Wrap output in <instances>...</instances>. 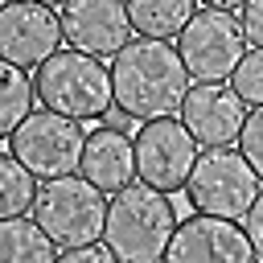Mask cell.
I'll return each instance as SVG.
<instances>
[{
	"label": "cell",
	"mask_w": 263,
	"mask_h": 263,
	"mask_svg": "<svg viewBox=\"0 0 263 263\" xmlns=\"http://www.w3.org/2000/svg\"><path fill=\"white\" fill-rule=\"evenodd\" d=\"M33 78L0 58V140H8L29 115H33Z\"/></svg>",
	"instance_id": "2e32d148"
},
{
	"label": "cell",
	"mask_w": 263,
	"mask_h": 263,
	"mask_svg": "<svg viewBox=\"0 0 263 263\" xmlns=\"http://www.w3.org/2000/svg\"><path fill=\"white\" fill-rule=\"evenodd\" d=\"M242 230H247V238H251V251H255V259L263 263V189H259L255 205L247 210V218H242Z\"/></svg>",
	"instance_id": "7402d4cb"
},
{
	"label": "cell",
	"mask_w": 263,
	"mask_h": 263,
	"mask_svg": "<svg viewBox=\"0 0 263 263\" xmlns=\"http://www.w3.org/2000/svg\"><path fill=\"white\" fill-rule=\"evenodd\" d=\"M127 4V21L132 33L140 37H156V41H173L181 37V29L193 21L197 0H123Z\"/></svg>",
	"instance_id": "5bb4252c"
},
{
	"label": "cell",
	"mask_w": 263,
	"mask_h": 263,
	"mask_svg": "<svg viewBox=\"0 0 263 263\" xmlns=\"http://www.w3.org/2000/svg\"><path fill=\"white\" fill-rule=\"evenodd\" d=\"M259 173L247 164L242 152L234 148H205L197 152V164L189 173L185 197L193 205V214H210V218H247V210L259 197Z\"/></svg>",
	"instance_id": "5b68a950"
},
{
	"label": "cell",
	"mask_w": 263,
	"mask_h": 263,
	"mask_svg": "<svg viewBox=\"0 0 263 263\" xmlns=\"http://www.w3.org/2000/svg\"><path fill=\"white\" fill-rule=\"evenodd\" d=\"M53 263H119L103 242H90V247H70V251H62Z\"/></svg>",
	"instance_id": "44dd1931"
},
{
	"label": "cell",
	"mask_w": 263,
	"mask_h": 263,
	"mask_svg": "<svg viewBox=\"0 0 263 263\" xmlns=\"http://www.w3.org/2000/svg\"><path fill=\"white\" fill-rule=\"evenodd\" d=\"M177 53L197 82H226L234 66L247 58V33L234 12L218 8H197L193 21L177 37Z\"/></svg>",
	"instance_id": "52a82bcc"
},
{
	"label": "cell",
	"mask_w": 263,
	"mask_h": 263,
	"mask_svg": "<svg viewBox=\"0 0 263 263\" xmlns=\"http://www.w3.org/2000/svg\"><path fill=\"white\" fill-rule=\"evenodd\" d=\"M33 90L45 111H58L78 123H103V115L115 107L111 66L78 49H58L45 66H37Z\"/></svg>",
	"instance_id": "3957f363"
},
{
	"label": "cell",
	"mask_w": 263,
	"mask_h": 263,
	"mask_svg": "<svg viewBox=\"0 0 263 263\" xmlns=\"http://www.w3.org/2000/svg\"><path fill=\"white\" fill-rule=\"evenodd\" d=\"M205 8H218V12H242L247 0H201Z\"/></svg>",
	"instance_id": "603a6c76"
},
{
	"label": "cell",
	"mask_w": 263,
	"mask_h": 263,
	"mask_svg": "<svg viewBox=\"0 0 263 263\" xmlns=\"http://www.w3.org/2000/svg\"><path fill=\"white\" fill-rule=\"evenodd\" d=\"M8 4H12V0H0V12H4V8H8Z\"/></svg>",
	"instance_id": "d4e9b609"
},
{
	"label": "cell",
	"mask_w": 263,
	"mask_h": 263,
	"mask_svg": "<svg viewBox=\"0 0 263 263\" xmlns=\"http://www.w3.org/2000/svg\"><path fill=\"white\" fill-rule=\"evenodd\" d=\"M111 90L123 119H168L189 95V70L173 41L136 37L111 58Z\"/></svg>",
	"instance_id": "6da1fadb"
},
{
	"label": "cell",
	"mask_w": 263,
	"mask_h": 263,
	"mask_svg": "<svg viewBox=\"0 0 263 263\" xmlns=\"http://www.w3.org/2000/svg\"><path fill=\"white\" fill-rule=\"evenodd\" d=\"M181 123L201 148H234L247 123V103L230 82H197L181 103Z\"/></svg>",
	"instance_id": "8fae6325"
},
{
	"label": "cell",
	"mask_w": 263,
	"mask_h": 263,
	"mask_svg": "<svg viewBox=\"0 0 263 263\" xmlns=\"http://www.w3.org/2000/svg\"><path fill=\"white\" fill-rule=\"evenodd\" d=\"M62 16L45 4L33 0H12L0 12V58L21 66V70H37L45 66L58 49H62Z\"/></svg>",
	"instance_id": "9c48e42d"
},
{
	"label": "cell",
	"mask_w": 263,
	"mask_h": 263,
	"mask_svg": "<svg viewBox=\"0 0 263 263\" xmlns=\"http://www.w3.org/2000/svg\"><path fill=\"white\" fill-rule=\"evenodd\" d=\"M58 247L33 218H0V263H53Z\"/></svg>",
	"instance_id": "9a60e30c"
},
{
	"label": "cell",
	"mask_w": 263,
	"mask_h": 263,
	"mask_svg": "<svg viewBox=\"0 0 263 263\" xmlns=\"http://www.w3.org/2000/svg\"><path fill=\"white\" fill-rule=\"evenodd\" d=\"M37 185L41 181L12 152H0V218H25V210H33Z\"/></svg>",
	"instance_id": "e0dca14e"
},
{
	"label": "cell",
	"mask_w": 263,
	"mask_h": 263,
	"mask_svg": "<svg viewBox=\"0 0 263 263\" xmlns=\"http://www.w3.org/2000/svg\"><path fill=\"white\" fill-rule=\"evenodd\" d=\"M132 140H136V177L144 185L160 193H181L189 185V173L197 164V140L177 115L144 123Z\"/></svg>",
	"instance_id": "ba28073f"
},
{
	"label": "cell",
	"mask_w": 263,
	"mask_h": 263,
	"mask_svg": "<svg viewBox=\"0 0 263 263\" xmlns=\"http://www.w3.org/2000/svg\"><path fill=\"white\" fill-rule=\"evenodd\" d=\"M238 25L247 33V45L263 49V0H247L242 12H238Z\"/></svg>",
	"instance_id": "ffe728a7"
},
{
	"label": "cell",
	"mask_w": 263,
	"mask_h": 263,
	"mask_svg": "<svg viewBox=\"0 0 263 263\" xmlns=\"http://www.w3.org/2000/svg\"><path fill=\"white\" fill-rule=\"evenodd\" d=\"M33 222L49 234L53 247H90L107 226V193H99L86 177H53L37 185Z\"/></svg>",
	"instance_id": "277c9868"
},
{
	"label": "cell",
	"mask_w": 263,
	"mask_h": 263,
	"mask_svg": "<svg viewBox=\"0 0 263 263\" xmlns=\"http://www.w3.org/2000/svg\"><path fill=\"white\" fill-rule=\"evenodd\" d=\"M33 4H45V8H66L70 0H33Z\"/></svg>",
	"instance_id": "cb8c5ba5"
},
{
	"label": "cell",
	"mask_w": 263,
	"mask_h": 263,
	"mask_svg": "<svg viewBox=\"0 0 263 263\" xmlns=\"http://www.w3.org/2000/svg\"><path fill=\"white\" fill-rule=\"evenodd\" d=\"M82 148H86V132L78 119H66L58 111H33L12 136H8V152L37 177V181H53V177H74L82 164Z\"/></svg>",
	"instance_id": "8992f818"
},
{
	"label": "cell",
	"mask_w": 263,
	"mask_h": 263,
	"mask_svg": "<svg viewBox=\"0 0 263 263\" xmlns=\"http://www.w3.org/2000/svg\"><path fill=\"white\" fill-rule=\"evenodd\" d=\"M62 37L70 49L90 58H115L132 41V21L123 0H70L62 8Z\"/></svg>",
	"instance_id": "7c38bea8"
},
{
	"label": "cell",
	"mask_w": 263,
	"mask_h": 263,
	"mask_svg": "<svg viewBox=\"0 0 263 263\" xmlns=\"http://www.w3.org/2000/svg\"><path fill=\"white\" fill-rule=\"evenodd\" d=\"M177 210L168 193L132 181L107 201V226H103V247L119 263H164V251L177 234Z\"/></svg>",
	"instance_id": "7a4b0ae2"
},
{
	"label": "cell",
	"mask_w": 263,
	"mask_h": 263,
	"mask_svg": "<svg viewBox=\"0 0 263 263\" xmlns=\"http://www.w3.org/2000/svg\"><path fill=\"white\" fill-rule=\"evenodd\" d=\"M78 173L99 189V193H119L132 185L136 177V140L123 127L99 123L95 132H86V148H82V164Z\"/></svg>",
	"instance_id": "4fadbf2b"
},
{
	"label": "cell",
	"mask_w": 263,
	"mask_h": 263,
	"mask_svg": "<svg viewBox=\"0 0 263 263\" xmlns=\"http://www.w3.org/2000/svg\"><path fill=\"white\" fill-rule=\"evenodd\" d=\"M230 86H234V95L242 103L263 107V49H247V58L230 74Z\"/></svg>",
	"instance_id": "ac0fdd59"
},
{
	"label": "cell",
	"mask_w": 263,
	"mask_h": 263,
	"mask_svg": "<svg viewBox=\"0 0 263 263\" xmlns=\"http://www.w3.org/2000/svg\"><path fill=\"white\" fill-rule=\"evenodd\" d=\"M164 263H255L251 238L230 218L189 214L177 222V234L164 251Z\"/></svg>",
	"instance_id": "30bf717a"
},
{
	"label": "cell",
	"mask_w": 263,
	"mask_h": 263,
	"mask_svg": "<svg viewBox=\"0 0 263 263\" xmlns=\"http://www.w3.org/2000/svg\"><path fill=\"white\" fill-rule=\"evenodd\" d=\"M238 152L247 156V164L263 181V107L247 111V123H242V136H238Z\"/></svg>",
	"instance_id": "d6986e66"
}]
</instances>
